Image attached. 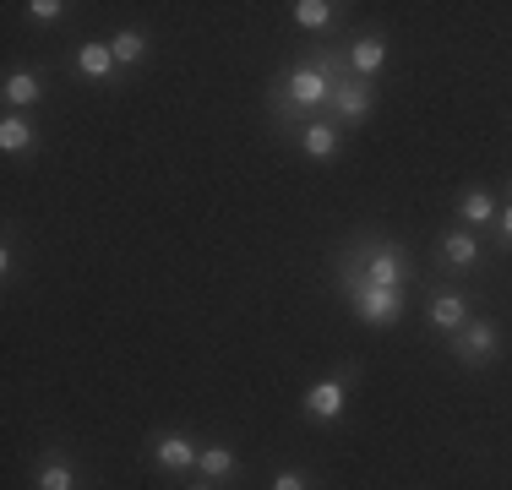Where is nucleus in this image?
<instances>
[{"instance_id":"obj_1","label":"nucleus","mask_w":512,"mask_h":490,"mask_svg":"<svg viewBox=\"0 0 512 490\" xmlns=\"http://www.w3.org/2000/svg\"><path fill=\"white\" fill-rule=\"evenodd\" d=\"M344 55H338V49H322V55L311 60V66H295V71H284V77H278V93H273V115L284 120H300V115H322L327 104H333V82L344 77Z\"/></svg>"},{"instance_id":"obj_2","label":"nucleus","mask_w":512,"mask_h":490,"mask_svg":"<svg viewBox=\"0 0 512 490\" xmlns=\"http://www.w3.org/2000/svg\"><path fill=\"white\" fill-rule=\"evenodd\" d=\"M338 289L355 300V311H360L365 327H398V316H404V289L365 284V273H349V267H338Z\"/></svg>"},{"instance_id":"obj_3","label":"nucleus","mask_w":512,"mask_h":490,"mask_svg":"<svg viewBox=\"0 0 512 490\" xmlns=\"http://www.w3.org/2000/svg\"><path fill=\"white\" fill-rule=\"evenodd\" d=\"M496 343H502V333H496L491 316H469V327L453 333V354H458L463 365H485L496 354Z\"/></svg>"},{"instance_id":"obj_4","label":"nucleus","mask_w":512,"mask_h":490,"mask_svg":"<svg viewBox=\"0 0 512 490\" xmlns=\"http://www.w3.org/2000/svg\"><path fill=\"white\" fill-rule=\"evenodd\" d=\"M295 142H300V153H306V158H316V164H333V158L344 153V137H338V120L333 115L306 120V126L295 131Z\"/></svg>"},{"instance_id":"obj_5","label":"nucleus","mask_w":512,"mask_h":490,"mask_svg":"<svg viewBox=\"0 0 512 490\" xmlns=\"http://www.w3.org/2000/svg\"><path fill=\"white\" fill-rule=\"evenodd\" d=\"M300 409H306V420H316V425H338L349 414V387L338 382V376L333 382H316L306 398H300Z\"/></svg>"},{"instance_id":"obj_6","label":"nucleus","mask_w":512,"mask_h":490,"mask_svg":"<svg viewBox=\"0 0 512 490\" xmlns=\"http://www.w3.org/2000/svg\"><path fill=\"white\" fill-rule=\"evenodd\" d=\"M344 66H349V77H360V82L382 77L387 71V39L382 33H360V39L344 49Z\"/></svg>"},{"instance_id":"obj_7","label":"nucleus","mask_w":512,"mask_h":490,"mask_svg":"<svg viewBox=\"0 0 512 490\" xmlns=\"http://www.w3.org/2000/svg\"><path fill=\"white\" fill-rule=\"evenodd\" d=\"M327 109H333V120H344V126H360V120L371 115V88L344 71V77L333 82V104H327Z\"/></svg>"},{"instance_id":"obj_8","label":"nucleus","mask_w":512,"mask_h":490,"mask_svg":"<svg viewBox=\"0 0 512 490\" xmlns=\"http://www.w3.org/2000/svg\"><path fill=\"white\" fill-rule=\"evenodd\" d=\"M197 458H202V447L191 436H180V431L153 436V463L158 469H197Z\"/></svg>"},{"instance_id":"obj_9","label":"nucleus","mask_w":512,"mask_h":490,"mask_svg":"<svg viewBox=\"0 0 512 490\" xmlns=\"http://www.w3.org/2000/svg\"><path fill=\"white\" fill-rule=\"evenodd\" d=\"M425 316H431L436 333L453 338V333H463V327H469V300H463L458 289H442V294L431 300V311H425Z\"/></svg>"},{"instance_id":"obj_10","label":"nucleus","mask_w":512,"mask_h":490,"mask_svg":"<svg viewBox=\"0 0 512 490\" xmlns=\"http://www.w3.org/2000/svg\"><path fill=\"white\" fill-rule=\"evenodd\" d=\"M77 71L88 82H104V77H115V55H109V44H99V39H88V44H77Z\"/></svg>"},{"instance_id":"obj_11","label":"nucleus","mask_w":512,"mask_h":490,"mask_svg":"<svg viewBox=\"0 0 512 490\" xmlns=\"http://www.w3.org/2000/svg\"><path fill=\"white\" fill-rule=\"evenodd\" d=\"M197 469H202V480L213 485V480H229V474L240 469V458H235V447H224V441H207L202 458H197Z\"/></svg>"},{"instance_id":"obj_12","label":"nucleus","mask_w":512,"mask_h":490,"mask_svg":"<svg viewBox=\"0 0 512 490\" xmlns=\"http://www.w3.org/2000/svg\"><path fill=\"white\" fill-rule=\"evenodd\" d=\"M496 213H502V207H496V196H491V191H463V196H458V218H463L469 229L496 224Z\"/></svg>"},{"instance_id":"obj_13","label":"nucleus","mask_w":512,"mask_h":490,"mask_svg":"<svg viewBox=\"0 0 512 490\" xmlns=\"http://www.w3.org/2000/svg\"><path fill=\"white\" fill-rule=\"evenodd\" d=\"M0 98H6L11 109H33L44 98V82L33 77V71H11L6 77V88H0Z\"/></svg>"},{"instance_id":"obj_14","label":"nucleus","mask_w":512,"mask_h":490,"mask_svg":"<svg viewBox=\"0 0 512 490\" xmlns=\"http://www.w3.org/2000/svg\"><path fill=\"white\" fill-rule=\"evenodd\" d=\"M289 17H295L300 33H322L327 22L338 17V6H333V0H295V6H289Z\"/></svg>"},{"instance_id":"obj_15","label":"nucleus","mask_w":512,"mask_h":490,"mask_svg":"<svg viewBox=\"0 0 512 490\" xmlns=\"http://www.w3.org/2000/svg\"><path fill=\"white\" fill-rule=\"evenodd\" d=\"M0 147H6V153H39V131L22 115H6L0 120Z\"/></svg>"},{"instance_id":"obj_16","label":"nucleus","mask_w":512,"mask_h":490,"mask_svg":"<svg viewBox=\"0 0 512 490\" xmlns=\"http://www.w3.org/2000/svg\"><path fill=\"white\" fill-rule=\"evenodd\" d=\"M442 262L447 267H474L480 262V240H474V229H453V235L442 240Z\"/></svg>"},{"instance_id":"obj_17","label":"nucleus","mask_w":512,"mask_h":490,"mask_svg":"<svg viewBox=\"0 0 512 490\" xmlns=\"http://www.w3.org/2000/svg\"><path fill=\"white\" fill-rule=\"evenodd\" d=\"M109 55H115V66H137V60L148 55V33H137V28H120L115 39H109Z\"/></svg>"},{"instance_id":"obj_18","label":"nucleus","mask_w":512,"mask_h":490,"mask_svg":"<svg viewBox=\"0 0 512 490\" xmlns=\"http://www.w3.org/2000/svg\"><path fill=\"white\" fill-rule=\"evenodd\" d=\"M33 490H77V469L60 458H44L39 474H33Z\"/></svg>"},{"instance_id":"obj_19","label":"nucleus","mask_w":512,"mask_h":490,"mask_svg":"<svg viewBox=\"0 0 512 490\" xmlns=\"http://www.w3.org/2000/svg\"><path fill=\"white\" fill-rule=\"evenodd\" d=\"M22 11H28V22H39V28H50V22H60V11H66V6H60V0H28Z\"/></svg>"},{"instance_id":"obj_20","label":"nucleus","mask_w":512,"mask_h":490,"mask_svg":"<svg viewBox=\"0 0 512 490\" xmlns=\"http://www.w3.org/2000/svg\"><path fill=\"white\" fill-rule=\"evenodd\" d=\"M273 490H311V480L300 469H284V474H273Z\"/></svg>"},{"instance_id":"obj_21","label":"nucleus","mask_w":512,"mask_h":490,"mask_svg":"<svg viewBox=\"0 0 512 490\" xmlns=\"http://www.w3.org/2000/svg\"><path fill=\"white\" fill-rule=\"evenodd\" d=\"M496 240H502V245H512V202L502 207V213H496Z\"/></svg>"},{"instance_id":"obj_22","label":"nucleus","mask_w":512,"mask_h":490,"mask_svg":"<svg viewBox=\"0 0 512 490\" xmlns=\"http://www.w3.org/2000/svg\"><path fill=\"white\" fill-rule=\"evenodd\" d=\"M197 490H213V485H197Z\"/></svg>"}]
</instances>
